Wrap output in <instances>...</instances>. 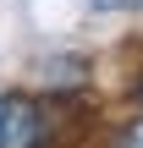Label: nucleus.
Instances as JSON below:
<instances>
[{"label": "nucleus", "instance_id": "obj_1", "mask_svg": "<svg viewBox=\"0 0 143 148\" xmlns=\"http://www.w3.org/2000/svg\"><path fill=\"white\" fill-rule=\"evenodd\" d=\"M0 148H55V110L33 93H0Z\"/></svg>", "mask_w": 143, "mask_h": 148}, {"label": "nucleus", "instance_id": "obj_2", "mask_svg": "<svg viewBox=\"0 0 143 148\" xmlns=\"http://www.w3.org/2000/svg\"><path fill=\"white\" fill-rule=\"evenodd\" d=\"M110 148H143V115H138V121H127V126L110 137Z\"/></svg>", "mask_w": 143, "mask_h": 148}, {"label": "nucleus", "instance_id": "obj_3", "mask_svg": "<svg viewBox=\"0 0 143 148\" xmlns=\"http://www.w3.org/2000/svg\"><path fill=\"white\" fill-rule=\"evenodd\" d=\"M94 5H99V11H127L132 0H94Z\"/></svg>", "mask_w": 143, "mask_h": 148}, {"label": "nucleus", "instance_id": "obj_4", "mask_svg": "<svg viewBox=\"0 0 143 148\" xmlns=\"http://www.w3.org/2000/svg\"><path fill=\"white\" fill-rule=\"evenodd\" d=\"M132 93H138V104H143V66H138V88H132Z\"/></svg>", "mask_w": 143, "mask_h": 148}]
</instances>
